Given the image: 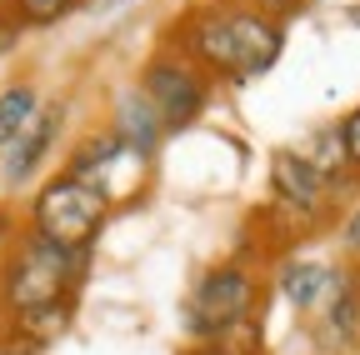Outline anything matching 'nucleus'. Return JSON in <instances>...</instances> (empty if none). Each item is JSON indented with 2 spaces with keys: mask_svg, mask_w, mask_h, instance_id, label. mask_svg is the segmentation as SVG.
<instances>
[{
  "mask_svg": "<svg viewBox=\"0 0 360 355\" xmlns=\"http://www.w3.org/2000/svg\"><path fill=\"white\" fill-rule=\"evenodd\" d=\"M20 30H51L70 15V0H0Z\"/></svg>",
  "mask_w": 360,
  "mask_h": 355,
  "instance_id": "2eb2a0df",
  "label": "nucleus"
},
{
  "mask_svg": "<svg viewBox=\"0 0 360 355\" xmlns=\"http://www.w3.org/2000/svg\"><path fill=\"white\" fill-rule=\"evenodd\" d=\"M110 215H115V205L96 186H85V181H75V175L60 170V175H45V181L30 191L20 226L45 235V240H56V245H65V250H90L101 240V231L110 226Z\"/></svg>",
  "mask_w": 360,
  "mask_h": 355,
  "instance_id": "7ed1b4c3",
  "label": "nucleus"
},
{
  "mask_svg": "<svg viewBox=\"0 0 360 355\" xmlns=\"http://www.w3.org/2000/svg\"><path fill=\"white\" fill-rule=\"evenodd\" d=\"M15 235H20V220H11L6 210H0V260H6V250H11Z\"/></svg>",
  "mask_w": 360,
  "mask_h": 355,
  "instance_id": "aec40b11",
  "label": "nucleus"
},
{
  "mask_svg": "<svg viewBox=\"0 0 360 355\" xmlns=\"http://www.w3.org/2000/svg\"><path fill=\"white\" fill-rule=\"evenodd\" d=\"M85 276H90V250H65L20 226V235L0 260V325H11L15 316H30L40 305L75 300Z\"/></svg>",
  "mask_w": 360,
  "mask_h": 355,
  "instance_id": "f03ea898",
  "label": "nucleus"
},
{
  "mask_svg": "<svg viewBox=\"0 0 360 355\" xmlns=\"http://www.w3.org/2000/svg\"><path fill=\"white\" fill-rule=\"evenodd\" d=\"M70 325H75V300H60V305H40V310H30V316H15L6 330L45 350V345H56L60 335H70Z\"/></svg>",
  "mask_w": 360,
  "mask_h": 355,
  "instance_id": "4468645a",
  "label": "nucleus"
},
{
  "mask_svg": "<svg viewBox=\"0 0 360 355\" xmlns=\"http://www.w3.org/2000/svg\"><path fill=\"white\" fill-rule=\"evenodd\" d=\"M340 240H345V250H350V255H360V210H350V215H345Z\"/></svg>",
  "mask_w": 360,
  "mask_h": 355,
  "instance_id": "6ab92c4d",
  "label": "nucleus"
},
{
  "mask_svg": "<svg viewBox=\"0 0 360 355\" xmlns=\"http://www.w3.org/2000/svg\"><path fill=\"white\" fill-rule=\"evenodd\" d=\"M170 46L191 56L215 85H250L276 70L285 51V20L245 0H205L170 25Z\"/></svg>",
  "mask_w": 360,
  "mask_h": 355,
  "instance_id": "f257e3e1",
  "label": "nucleus"
},
{
  "mask_svg": "<svg viewBox=\"0 0 360 355\" xmlns=\"http://www.w3.org/2000/svg\"><path fill=\"white\" fill-rule=\"evenodd\" d=\"M65 120H70V101L65 96H45L35 125L25 130L15 146L0 150V186H6V191H25L30 181H40L45 160L56 155V146L65 136Z\"/></svg>",
  "mask_w": 360,
  "mask_h": 355,
  "instance_id": "0eeeda50",
  "label": "nucleus"
},
{
  "mask_svg": "<svg viewBox=\"0 0 360 355\" xmlns=\"http://www.w3.org/2000/svg\"><path fill=\"white\" fill-rule=\"evenodd\" d=\"M0 330H6V325H0Z\"/></svg>",
  "mask_w": 360,
  "mask_h": 355,
  "instance_id": "b1692460",
  "label": "nucleus"
},
{
  "mask_svg": "<svg viewBox=\"0 0 360 355\" xmlns=\"http://www.w3.org/2000/svg\"><path fill=\"white\" fill-rule=\"evenodd\" d=\"M0 355H40V345L20 340V335H11V330H0Z\"/></svg>",
  "mask_w": 360,
  "mask_h": 355,
  "instance_id": "a211bd4d",
  "label": "nucleus"
},
{
  "mask_svg": "<svg viewBox=\"0 0 360 355\" xmlns=\"http://www.w3.org/2000/svg\"><path fill=\"white\" fill-rule=\"evenodd\" d=\"M110 125H115V136H120L135 155L155 165V155H160V146H165V125H160V115H155V105L146 101L141 85H120V91L110 96Z\"/></svg>",
  "mask_w": 360,
  "mask_h": 355,
  "instance_id": "9d476101",
  "label": "nucleus"
},
{
  "mask_svg": "<svg viewBox=\"0 0 360 355\" xmlns=\"http://www.w3.org/2000/svg\"><path fill=\"white\" fill-rule=\"evenodd\" d=\"M355 280H360V265H355Z\"/></svg>",
  "mask_w": 360,
  "mask_h": 355,
  "instance_id": "5701e85b",
  "label": "nucleus"
},
{
  "mask_svg": "<svg viewBox=\"0 0 360 355\" xmlns=\"http://www.w3.org/2000/svg\"><path fill=\"white\" fill-rule=\"evenodd\" d=\"M315 170H321L326 175V186L340 195V191H350L355 181H360V175H355V165H350V155H345V146H340V130L335 125H315L310 130V141L305 146H295Z\"/></svg>",
  "mask_w": 360,
  "mask_h": 355,
  "instance_id": "f8f14e48",
  "label": "nucleus"
},
{
  "mask_svg": "<svg viewBox=\"0 0 360 355\" xmlns=\"http://www.w3.org/2000/svg\"><path fill=\"white\" fill-rule=\"evenodd\" d=\"M260 300H265V280L245 260H220V265L195 276L186 305H180V321H186L191 340H210L231 325L260 321Z\"/></svg>",
  "mask_w": 360,
  "mask_h": 355,
  "instance_id": "20e7f679",
  "label": "nucleus"
},
{
  "mask_svg": "<svg viewBox=\"0 0 360 355\" xmlns=\"http://www.w3.org/2000/svg\"><path fill=\"white\" fill-rule=\"evenodd\" d=\"M135 85H141L146 101L155 105L165 136H186V130L210 110V101H215V80L191 56H180L170 40L141 65V80H135Z\"/></svg>",
  "mask_w": 360,
  "mask_h": 355,
  "instance_id": "39448f33",
  "label": "nucleus"
},
{
  "mask_svg": "<svg viewBox=\"0 0 360 355\" xmlns=\"http://www.w3.org/2000/svg\"><path fill=\"white\" fill-rule=\"evenodd\" d=\"M270 200L285 215H295L300 226H321L335 205V191L295 146H281V150H270Z\"/></svg>",
  "mask_w": 360,
  "mask_h": 355,
  "instance_id": "423d86ee",
  "label": "nucleus"
},
{
  "mask_svg": "<svg viewBox=\"0 0 360 355\" xmlns=\"http://www.w3.org/2000/svg\"><path fill=\"white\" fill-rule=\"evenodd\" d=\"M40 105H45V91L35 80H6L0 85V150L6 146H15L25 130L35 125V115H40Z\"/></svg>",
  "mask_w": 360,
  "mask_h": 355,
  "instance_id": "ddd939ff",
  "label": "nucleus"
},
{
  "mask_svg": "<svg viewBox=\"0 0 360 355\" xmlns=\"http://www.w3.org/2000/svg\"><path fill=\"white\" fill-rule=\"evenodd\" d=\"M85 6H96V0H70V11H85Z\"/></svg>",
  "mask_w": 360,
  "mask_h": 355,
  "instance_id": "4be33fe9",
  "label": "nucleus"
},
{
  "mask_svg": "<svg viewBox=\"0 0 360 355\" xmlns=\"http://www.w3.org/2000/svg\"><path fill=\"white\" fill-rule=\"evenodd\" d=\"M335 130H340V146H345V155H350V165H355V175H360V105H350V110L335 120Z\"/></svg>",
  "mask_w": 360,
  "mask_h": 355,
  "instance_id": "dca6fc26",
  "label": "nucleus"
},
{
  "mask_svg": "<svg viewBox=\"0 0 360 355\" xmlns=\"http://www.w3.org/2000/svg\"><path fill=\"white\" fill-rule=\"evenodd\" d=\"M350 265H330V260H315V255H290L281 260V271H276V295L300 310V316H321V305L340 290Z\"/></svg>",
  "mask_w": 360,
  "mask_h": 355,
  "instance_id": "1a4fd4ad",
  "label": "nucleus"
},
{
  "mask_svg": "<svg viewBox=\"0 0 360 355\" xmlns=\"http://www.w3.org/2000/svg\"><path fill=\"white\" fill-rule=\"evenodd\" d=\"M20 35H25V30H20V25L11 20V11H6V6H0V60H6V56H15Z\"/></svg>",
  "mask_w": 360,
  "mask_h": 355,
  "instance_id": "f3484780",
  "label": "nucleus"
},
{
  "mask_svg": "<svg viewBox=\"0 0 360 355\" xmlns=\"http://www.w3.org/2000/svg\"><path fill=\"white\" fill-rule=\"evenodd\" d=\"M315 321V335H321L326 350H355L360 345V280H355V265L345 271L340 290L321 305V316Z\"/></svg>",
  "mask_w": 360,
  "mask_h": 355,
  "instance_id": "9b49d317",
  "label": "nucleus"
},
{
  "mask_svg": "<svg viewBox=\"0 0 360 355\" xmlns=\"http://www.w3.org/2000/svg\"><path fill=\"white\" fill-rule=\"evenodd\" d=\"M186 355H236V350H225V345H210V340H200V345H191Z\"/></svg>",
  "mask_w": 360,
  "mask_h": 355,
  "instance_id": "412c9836",
  "label": "nucleus"
},
{
  "mask_svg": "<svg viewBox=\"0 0 360 355\" xmlns=\"http://www.w3.org/2000/svg\"><path fill=\"white\" fill-rule=\"evenodd\" d=\"M130 160H141L120 136H115V125L105 120V125H90L85 136H75V146H70V155H65V175H75V181H85V186H96L110 205H115V170L120 165H130Z\"/></svg>",
  "mask_w": 360,
  "mask_h": 355,
  "instance_id": "6e6552de",
  "label": "nucleus"
}]
</instances>
